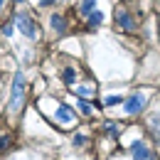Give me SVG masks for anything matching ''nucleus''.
<instances>
[{"label":"nucleus","mask_w":160,"mask_h":160,"mask_svg":"<svg viewBox=\"0 0 160 160\" xmlns=\"http://www.w3.org/2000/svg\"><path fill=\"white\" fill-rule=\"evenodd\" d=\"M22 94H25V77H22V72H18L15 79H12V94H10V108H12V111L20 108Z\"/></svg>","instance_id":"nucleus-1"},{"label":"nucleus","mask_w":160,"mask_h":160,"mask_svg":"<svg viewBox=\"0 0 160 160\" xmlns=\"http://www.w3.org/2000/svg\"><path fill=\"white\" fill-rule=\"evenodd\" d=\"M145 103H148V96L145 94H133L131 99H123V111L126 113H140L143 108H145Z\"/></svg>","instance_id":"nucleus-2"},{"label":"nucleus","mask_w":160,"mask_h":160,"mask_svg":"<svg viewBox=\"0 0 160 160\" xmlns=\"http://www.w3.org/2000/svg\"><path fill=\"white\" fill-rule=\"evenodd\" d=\"M15 22H18V30L25 37H30V40L37 37V27H35V22H32L30 15H15Z\"/></svg>","instance_id":"nucleus-3"},{"label":"nucleus","mask_w":160,"mask_h":160,"mask_svg":"<svg viewBox=\"0 0 160 160\" xmlns=\"http://www.w3.org/2000/svg\"><path fill=\"white\" fill-rule=\"evenodd\" d=\"M131 153H133V160H155L143 140H133L131 143Z\"/></svg>","instance_id":"nucleus-4"},{"label":"nucleus","mask_w":160,"mask_h":160,"mask_svg":"<svg viewBox=\"0 0 160 160\" xmlns=\"http://www.w3.org/2000/svg\"><path fill=\"white\" fill-rule=\"evenodd\" d=\"M57 121H59L62 126H72L74 123V113H72V108L67 103H62L59 108H57Z\"/></svg>","instance_id":"nucleus-5"},{"label":"nucleus","mask_w":160,"mask_h":160,"mask_svg":"<svg viewBox=\"0 0 160 160\" xmlns=\"http://www.w3.org/2000/svg\"><path fill=\"white\" fill-rule=\"evenodd\" d=\"M116 20H118V27H123V30H133V18H131L126 10H118Z\"/></svg>","instance_id":"nucleus-6"},{"label":"nucleus","mask_w":160,"mask_h":160,"mask_svg":"<svg viewBox=\"0 0 160 160\" xmlns=\"http://www.w3.org/2000/svg\"><path fill=\"white\" fill-rule=\"evenodd\" d=\"M52 27H54L57 32H64V30H67V20H64L62 15H52Z\"/></svg>","instance_id":"nucleus-7"},{"label":"nucleus","mask_w":160,"mask_h":160,"mask_svg":"<svg viewBox=\"0 0 160 160\" xmlns=\"http://www.w3.org/2000/svg\"><path fill=\"white\" fill-rule=\"evenodd\" d=\"M94 8H96V0H84V2H81V8H79V12H81V15H91V12H94Z\"/></svg>","instance_id":"nucleus-8"},{"label":"nucleus","mask_w":160,"mask_h":160,"mask_svg":"<svg viewBox=\"0 0 160 160\" xmlns=\"http://www.w3.org/2000/svg\"><path fill=\"white\" fill-rule=\"evenodd\" d=\"M101 22H103V12H99V10H94V12L89 15V25H91V27H99Z\"/></svg>","instance_id":"nucleus-9"},{"label":"nucleus","mask_w":160,"mask_h":160,"mask_svg":"<svg viewBox=\"0 0 160 160\" xmlns=\"http://www.w3.org/2000/svg\"><path fill=\"white\" fill-rule=\"evenodd\" d=\"M121 101H123V96H118V94H111V96H106V99H103V103H106V106H118Z\"/></svg>","instance_id":"nucleus-10"},{"label":"nucleus","mask_w":160,"mask_h":160,"mask_svg":"<svg viewBox=\"0 0 160 160\" xmlns=\"http://www.w3.org/2000/svg\"><path fill=\"white\" fill-rule=\"evenodd\" d=\"M62 77H64V84H69V86H72V84H74V69H72V67H67V69L62 72Z\"/></svg>","instance_id":"nucleus-11"},{"label":"nucleus","mask_w":160,"mask_h":160,"mask_svg":"<svg viewBox=\"0 0 160 160\" xmlns=\"http://www.w3.org/2000/svg\"><path fill=\"white\" fill-rule=\"evenodd\" d=\"M77 94L79 96H91V89L89 86H77Z\"/></svg>","instance_id":"nucleus-12"},{"label":"nucleus","mask_w":160,"mask_h":160,"mask_svg":"<svg viewBox=\"0 0 160 160\" xmlns=\"http://www.w3.org/2000/svg\"><path fill=\"white\" fill-rule=\"evenodd\" d=\"M79 111H81V113H86V116H89V113H91V106H89L86 101H79Z\"/></svg>","instance_id":"nucleus-13"},{"label":"nucleus","mask_w":160,"mask_h":160,"mask_svg":"<svg viewBox=\"0 0 160 160\" xmlns=\"http://www.w3.org/2000/svg\"><path fill=\"white\" fill-rule=\"evenodd\" d=\"M84 143H86V136H74V145H77V148H79V145H84Z\"/></svg>","instance_id":"nucleus-14"},{"label":"nucleus","mask_w":160,"mask_h":160,"mask_svg":"<svg viewBox=\"0 0 160 160\" xmlns=\"http://www.w3.org/2000/svg\"><path fill=\"white\" fill-rule=\"evenodd\" d=\"M8 145H10V138L8 136H0V150H5Z\"/></svg>","instance_id":"nucleus-15"},{"label":"nucleus","mask_w":160,"mask_h":160,"mask_svg":"<svg viewBox=\"0 0 160 160\" xmlns=\"http://www.w3.org/2000/svg\"><path fill=\"white\" fill-rule=\"evenodd\" d=\"M2 35L10 37V35H12V25H2Z\"/></svg>","instance_id":"nucleus-16"},{"label":"nucleus","mask_w":160,"mask_h":160,"mask_svg":"<svg viewBox=\"0 0 160 160\" xmlns=\"http://www.w3.org/2000/svg\"><path fill=\"white\" fill-rule=\"evenodd\" d=\"M52 2H54V0H42V5H52Z\"/></svg>","instance_id":"nucleus-17"},{"label":"nucleus","mask_w":160,"mask_h":160,"mask_svg":"<svg viewBox=\"0 0 160 160\" xmlns=\"http://www.w3.org/2000/svg\"><path fill=\"white\" fill-rule=\"evenodd\" d=\"M0 10H2V0H0Z\"/></svg>","instance_id":"nucleus-18"},{"label":"nucleus","mask_w":160,"mask_h":160,"mask_svg":"<svg viewBox=\"0 0 160 160\" xmlns=\"http://www.w3.org/2000/svg\"><path fill=\"white\" fill-rule=\"evenodd\" d=\"M15 2H25V0H15Z\"/></svg>","instance_id":"nucleus-19"}]
</instances>
